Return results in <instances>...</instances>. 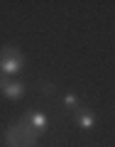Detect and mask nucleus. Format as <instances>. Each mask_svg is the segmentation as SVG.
I'll use <instances>...</instances> for the list:
<instances>
[{
  "label": "nucleus",
  "instance_id": "20e7f679",
  "mask_svg": "<svg viewBox=\"0 0 115 147\" xmlns=\"http://www.w3.org/2000/svg\"><path fill=\"white\" fill-rule=\"evenodd\" d=\"M73 123L81 127V130H93L95 127V113L93 110H88V108H79L76 113H73Z\"/></svg>",
  "mask_w": 115,
  "mask_h": 147
},
{
  "label": "nucleus",
  "instance_id": "423d86ee",
  "mask_svg": "<svg viewBox=\"0 0 115 147\" xmlns=\"http://www.w3.org/2000/svg\"><path fill=\"white\" fill-rule=\"evenodd\" d=\"M61 103H64V108H66V110H71V113H76L79 108H83V105H81V98H79L76 93H71V91H69V93H64Z\"/></svg>",
  "mask_w": 115,
  "mask_h": 147
},
{
  "label": "nucleus",
  "instance_id": "0eeeda50",
  "mask_svg": "<svg viewBox=\"0 0 115 147\" xmlns=\"http://www.w3.org/2000/svg\"><path fill=\"white\" fill-rule=\"evenodd\" d=\"M39 86H42V91H44V93H47V96H52V93H54V86L49 84V81H42V84H39Z\"/></svg>",
  "mask_w": 115,
  "mask_h": 147
},
{
  "label": "nucleus",
  "instance_id": "f03ea898",
  "mask_svg": "<svg viewBox=\"0 0 115 147\" xmlns=\"http://www.w3.org/2000/svg\"><path fill=\"white\" fill-rule=\"evenodd\" d=\"M25 69V54L20 52L17 47L7 44V47L0 49V74L5 76H15Z\"/></svg>",
  "mask_w": 115,
  "mask_h": 147
},
{
  "label": "nucleus",
  "instance_id": "6e6552de",
  "mask_svg": "<svg viewBox=\"0 0 115 147\" xmlns=\"http://www.w3.org/2000/svg\"><path fill=\"white\" fill-rule=\"evenodd\" d=\"M7 81H10V76H5V74H0V91L7 86Z\"/></svg>",
  "mask_w": 115,
  "mask_h": 147
},
{
  "label": "nucleus",
  "instance_id": "7ed1b4c3",
  "mask_svg": "<svg viewBox=\"0 0 115 147\" xmlns=\"http://www.w3.org/2000/svg\"><path fill=\"white\" fill-rule=\"evenodd\" d=\"M22 120H25L37 135H44V132L49 130V115L44 110H27L25 115H22Z\"/></svg>",
  "mask_w": 115,
  "mask_h": 147
},
{
  "label": "nucleus",
  "instance_id": "39448f33",
  "mask_svg": "<svg viewBox=\"0 0 115 147\" xmlns=\"http://www.w3.org/2000/svg\"><path fill=\"white\" fill-rule=\"evenodd\" d=\"M25 91H27V86L22 84V81H17V79H10L7 81V86L3 91H0V93L5 96L7 100H20L22 96H25Z\"/></svg>",
  "mask_w": 115,
  "mask_h": 147
},
{
  "label": "nucleus",
  "instance_id": "f257e3e1",
  "mask_svg": "<svg viewBox=\"0 0 115 147\" xmlns=\"http://www.w3.org/2000/svg\"><path fill=\"white\" fill-rule=\"evenodd\" d=\"M5 147H39V135L20 118L5 130Z\"/></svg>",
  "mask_w": 115,
  "mask_h": 147
}]
</instances>
